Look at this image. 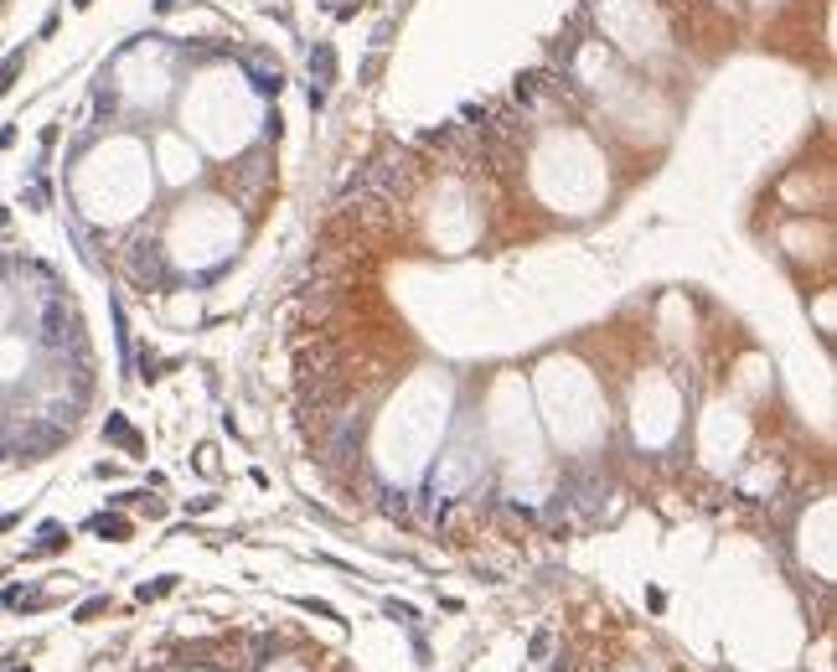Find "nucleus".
Instances as JSON below:
<instances>
[{
    "instance_id": "dca6fc26",
    "label": "nucleus",
    "mask_w": 837,
    "mask_h": 672,
    "mask_svg": "<svg viewBox=\"0 0 837 672\" xmlns=\"http://www.w3.org/2000/svg\"><path fill=\"white\" fill-rule=\"evenodd\" d=\"M254 88H259V94H279V88H285V73H254Z\"/></svg>"
},
{
    "instance_id": "9d476101",
    "label": "nucleus",
    "mask_w": 837,
    "mask_h": 672,
    "mask_svg": "<svg viewBox=\"0 0 837 672\" xmlns=\"http://www.w3.org/2000/svg\"><path fill=\"white\" fill-rule=\"evenodd\" d=\"M88 533L109 538V543H124V538H129V517H119V512H103V517H88Z\"/></svg>"
},
{
    "instance_id": "6e6552de",
    "label": "nucleus",
    "mask_w": 837,
    "mask_h": 672,
    "mask_svg": "<svg viewBox=\"0 0 837 672\" xmlns=\"http://www.w3.org/2000/svg\"><path fill=\"white\" fill-rule=\"evenodd\" d=\"M310 78H315L321 94L336 83V52H331V42H315V52H310Z\"/></svg>"
},
{
    "instance_id": "4be33fe9",
    "label": "nucleus",
    "mask_w": 837,
    "mask_h": 672,
    "mask_svg": "<svg viewBox=\"0 0 837 672\" xmlns=\"http://www.w3.org/2000/svg\"><path fill=\"white\" fill-rule=\"evenodd\" d=\"M73 6H93V0H73Z\"/></svg>"
},
{
    "instance_id": "20e7f679",
    "label": "nucleus",
    "mask_w": 837,
    "mask_h": 672,
    "mask_svg": "<svg viewBox=\"0 0 837 672\" xmlns=\"http://www.w3.org/2000/svg\"><path fill=\"white\" fill-rule=\"evenodd\" d=\"M475 135H491L501 145H512V150H522L527 140H533V114L517 109L512 99H496V103H481V129Z\"/></svg>"
},
{
    "instance_id": "423d86ee",
    "label": "nucleus",
    "mask_w": 837,
    "mask_h": 672,
    "mask_svg": "<svg viewBox=\"0 0 837 672\" xmlns=\"http://www.w3.org/2000/svg\"><path fill=\"white\" fill-rule=\"evenodd\" d=\"M269 181V166H264V155H248L243 166H233V176H228V187L238 192V196H259V187Z\"/></svg>"
},
{
    "instance_id": "6ab92c4d",
    "label": "nucleus",
    "mask_w": 837,
    "mask_h": 672,
    "mask_svg": "<svg viewBox=\"0 0 837 672\" xmlns=\"http://www.w3.org/2000/svg\"><path fill=\"white\" fill-rule=\"evenodd\" d=\"M300 610H310V615H326V621H336V610H331V605H321V600H300Z\"/></svg>"
},
{
    "instance_id": "412c9836",
    "label": "nucleus",
    "mask_w": 837,
    "mask_h": 672,
    "mask_svg": "<svg viewBox=\"0 0 837 672\" xmlns=\"http://www.w3.org/2000/svg\"><path fill=\"white\" fill-rule=\"evenodd\" d=\"M181 6V0H155V10H176Z\"/></svg>"
},
{
    "instance_id": "4468645a",
    "label": "nucleus",
    "mask_w": 837,
    "mask_h": 672,
    "mask_svg": "<svg viewBox=\"0 0 837 672\" xmlns=\"http://www.w3.org/2000/svg\"><path fill=\"white\" fill-rule=\"evenodd\" d=\"M103 610H109V595H93V600H83L73 610V621H93V615H103Z\"/></svg>"
},
{
    "instance_id": "1a4fd4ad",
    "label": "nucleus",
    "mask_w": 837,
    "mask_h": 672,
    "mask_svg": "<svg viewBox=\"0 0 837 672\" xmlns=\"http://www.w3.org/2000/svg\"><path fill=\"white\" fill-rule=\"evenodd\" d=\"M274 657H279V641H274V636H264V631H259V636H243V662L254 667V672L269 667Z\"/></svg>"
},
{
    "instance_id": "f3484780",
    "label": "nucleus",
    "mask_w": 837,
    "mask_h": 672,
    "mask_svg": "<svg viewBox=\"0 0 837 672\" xmlns=\"http://www.w3.org/2000/svg\"><path fill=\"white\" fill-rule=\"evenodd\" d=\"M26 202H31V207H47V202H52V187H47V181H31V192H26Z\"/></svg>"
},
{
    "instance_id": "f03ea898",
    "label": "nucleus",
    "mask_w": 837,
    "mask_h": 672,
    "mask_svg": "<svg viewBox=\"0 0 837 672\" xmlns=\"http://www.w3.org/2000/svg\"><path fill=\"white\" fill-rule=\"evenodd\" d=\"M119 269H124V280L135 285V289H161L166 280H171V269H166V254H161V243L150 238V233H135L124 248H119Z\"/></svg>"
},
{
    "instance_id": "2eb2a0df",
    "label": "nucleus",
    "mask_w": 837,
    "mask_h": 672,
    "mask_svg": "<svg viewBox=\"0 0 837 672\" xmlns=\"http://www.w3.org/2000/svg\"><path fill=\"white\" fill-rule=\"evenodd\" d=\"M382 512H388V517H408V496L403 492H382Z\"/></svg>"
},
{
    "instance_id": "aec40b11",
    "label": "nucleus",
    "mask_w": 837,
    "mask_h": 672,
    "mask_svg": "<svg viewBox=\"0 0 837 672\" xmlns=\"http://www.w3.org/2000/svg\"><path fill=\"white\" fill-rule=\"evenodd\" d=\"M10 528H16V512H6V517H0V533H10Z\"/></svg>"
},
{
    "instance_id": "a211bd4d",
    "label": "nucleus",
    "mask_w": 837,
    "mask_h": 672,
    "mask_svg": "<svg viewBox=\"0 0 837 672\" xmlns=\"http://www.w3.org/2000/svg\"><path fill=\"white\" fill-rule=\"evenodd\" d=\"M388 615H393V621H414L419 610H414V605H398V600H388Z\"/></svg>"
},
{
    "instance_id": "f8f14e48",
    "label": "nucleus",
    "mask_w": 837,
    "mask_h": 672,
    "mask_svg": "<svg viewBox=\"0 0 837 672\" xmlns=\"http://www.w3.org/2000/svg\"><path fill=\"white\" fill-rule=\"evenodd\" d=\"M21 68H26V52H10V57L0 62V94H6V88L16 83V73H21Z\"/></svg>"
},
{
    "instance_id": "ddd939ff",
    "label": "nucleus",
    "mask_w": 837,
    "mask_h": 672,
    "mask_svg": "<svg viewBox=\"0 0 837 672\" xmlns=\"http://www.w3.org/2000/svg\"><path fill=\"white\" fill-rule=\"evenodd\" d=\"M171 589H176V579L166 574V579H155V585H140V589H135V600H161V595H171Z\"/></svg>"
},
{
    "instance_id": "0eeeda50",
    "label": "nucleus",
    "mask_w": 837,
    "mask_h": 672,
    "mask_svg": "<svg viewBox=\"0 0 837 672\" xmlns=\"http://www.w3.org/2000/svg\"><path fill=\"white\" fill-rule=\"evenodd\" d=\"M103 440L119 445V450H129V455H140V450H145V440H140L135 429H129V419H124V414H109V419H103Z\"/></svg>"
},
{
    "instance_id": "7ed1b4c3",
    "label": "nucleus",
    "mask_w": 837,
    "mask_h": 672,
    "mask_svg": "<svg viewBox=\"0 0 837 672\" xmlns=\"http://www.w3.org/2000/svg\"><path fill=\"white\" fill-rule=\"evenodd\" d=\"M574 99V83H568L564 73H553V68H533V73H517V83H512V103L517 109H543V103H568Z\"/></svg>"
},
{
    "instance_id": "39448f33",
    "label": "nucleus",
    "mask_w": 837,
    "mask_h": 672,
    "mask_svg": "<svg viewBox=\"0 0 837 672\" xmlns=\"http://www.w3.org/2000/svg\"><path fill=\"white\" fill-rule=\"evenodd\" d=\"M42 341L47 347H83V321L68 300H52L42 310Z\"/></svg>"
},
{
    "instance_id": "9b49d317",
    "label": "nucleus",
    "mask_w": 837,
    "mask_h": 672,
    "mask_svg": "<svg viewBox=\"0 0 837 672\" xmlns=\"http://www.w3.org/2000/svg\"><path fill=\"white\" fill-rule=\"evenodd\" d=\"M57 548H68V528H62V522H42V533H36V543L26 553L36 559V553H57Z\"/></svg>"
},
{
    "instance_id": "f257e3e1",
    "label": "nucleus",
    "mask_w": 837,
    "mask_h": 672,
    "mask_svg": "<svg viewBox=\"0 0 837 672\" xmlns=\"http://www.w3.org/2000/svg\"><path fill=\"white\" fill-rule=\"evenodd\" d=\"M357 176H362V187H367V192H378V196H388V202L403 207L408 196L424 187V176H429V161H424L419 150H408V145H382V150L372 155V161L357 171Z\"/></svg>"
}]
</instances>
